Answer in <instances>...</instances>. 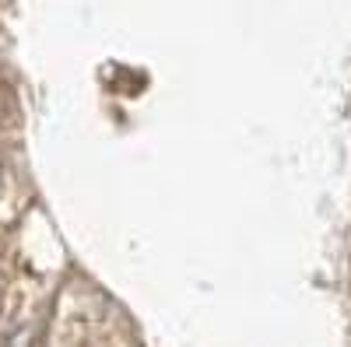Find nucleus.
<instances>
[{
  "label": "nucleus",
  "instance_id": "nucleus-1",
  "mask_svg": "<svg viewBox=\"0 0 351 347\" xmlns=\"http://www.w3.org/2000/svg\"><path fill=\"white\" fill-rule=\"evenodd\" d=\"M4 347H43V330L39 326H18L8 340H4Z\"/></svg>",
  "mask_w": 351,
  "mask_h": 347
}]
</instances>
